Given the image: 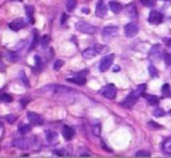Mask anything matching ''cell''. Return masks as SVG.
Listing matches in <instances>:
<instances>
[{
    "label": "cell",
    "mask_w": 171,
    "mask_h": 158,
    "mask_svg": "<svg viewBox=\"0 0 171 158\" xmlns=\"http://www.w3.org/2000/svg\"><path fill=\"white\" fill-rule=\"evenodd\" d=\"M76 30L80 31V32H83V34H88V35L96 34L95 26L90 24V23H87V22H83V20H80V22L76 23Z\"/></svg>",
    "instance_id": "cell-1"
},
{
    "label": "cell",
    "mask_w": 171,
    "mask_h": 158,
    "mask_svg": "<svg viewBox=\"0 0 171 158\" xmlns=\"http://www.w3.org/2000/svg\"><path fill=\"white\" fill-rule=\"evenodd\" d=\"M114 59H115L114 54H109V55H106L104 58H102L100 63H99V70H100V73H106V71L111 67Z\"/></svg>",
    "instance_id": "cell-2"
},
{
    "label": "cell",
    "mask_w": 171,
    "mask_h": 158,
    "mask_svg": "<svg viewBox=\"0 0 171 158\" xmlns=\"http://www.w3.org/2000/svg\"><path fill=\"white\" fill-rule=\"evenodd\" d=\"M100 94L107 99H114L116 97V87L114 84H106L102 87Z\"/></svg>",
    "instance_id": "cell-3"
},
{
    "label": "cell",
    "mask_w": 171,
    "mask_h": 158,
    "mask_svg": "<svg viewBox=\"0 0 171 158\" xmlns=\"http://www.w3.org/2000/svg\"><path fill=\"white\" fill-rule=\"evenodd\" d=\"M118 34H119V28L116 26H107L102 31V35L104 38H114Z\"/></svg>",
    "instance_id": "cell-4"
},
{
    "label": "cell",
    "mask_w": 171,
    "mask_h": 158,
    "mask_svg": "<svg viewBox=\"0 0 171 158\" xmlns=\"http://www.w3.org/2000/svg\"><path fill=\"white\" fill-rule=\"evenodd\" d=\"M31 141L28 138H16L15 141H13V146L20 149V150H27V149H30L31 146Z\"/></svg>",
    "instance_id": "cell-5"
},
{
    "label": "cell",
    "mask_w": 171,
    "mask_h": 158,
    "mask_svg": "<svg viewBox=\"0 0 171 158\" xmlns=\"http://www.w3.org/2000/svg\"><path fill=\"white\" fill-rule=\"evenodd\" d=\"M138 31H139V27L135 23H127L124 26V34H126V36H128V38L135 36V35L138 34Z\"/></svg>",
    "instance_id": "cell-6"
},
{
    "label": "cell",
    "mask_w": 171,
    "mask_h": 158,
    "mask_svg": "<svg viewBox=\"0 0 171 158\" xmlns=\"http://www.w3.org/2000/svg\"><path fill=\"white\" fill-rule=\"evenodd\" d=\"M27 118H28V121L32 125H36V126L43 125V118L39 114H36V113H34V111H28V113H27Z\"/></svg>",
    "instance_id": "cell-7"
},
{
    "label": "cell",
    "mask_w": 171,
    "mask_h": 158,
    "mask_svg": "<svg viewBox=\"0 0 171 158\" xmlns=\"http://www.w3.org/2000/svg\"><path fill=\"white\" fill-rule=\"evenodd\" d=\"M95 15L98 17H104L107 15V6L102 2V0H99L95 6Z\"/></svg>",
    "instance_id": "cell-8"
},
{
    "label": "cell",
    "mask_w": 171,
    "mask_h": 158,
    "mask_svg": "<svg viewBox=\"0 0 171 158\" xmlns=\"http://www.w3.org/2000/svg\"><path fill=\"white\" fill-rule=\"evenodd\" d=\"M147 20H148V23H151V24H159L160 22L163 20V15L158 11H152V12H150Z\"/></svg>",
    "instance_id": "cell-9"
},
{
    "label": "cell",
    "mask_w": 171,
    "mask_h": 158,
    "mask_svg": "<svg viewBox=\"0 0 171 158\" xmlns=\"http://www.w3.org/2000/svg\"><path fill=\"white\" fill-rule=\"evenodd\" d=\"M162 46L160 44H154V46L151 47V50H150V52H148V59H151L152 62H155L158 58L160 56V48Z\"/></svg>",
    "instance_id": "cell-10"
},
{
    "label": "cell",
    "mask_w": 171,
    "mask_h": 158,
    "mask_svg": "<svg viewBox=\"0 0 171 158\" xmlns=\"http://www.w3.org/2000/svg\"><path fill=\"white\" fill-rule=\"evenodd\" d=\"M62 134H63V137H64V139L71 141V139L74 138V135H75V130L71 127V126L64 125V126H63V129H62Z\"/></svg>",
    "instance_id": "cell-11"
},
{
    "label": "cell",
    "mask_w": 171,
    "mask_h": 158,
    "mask_svg": "<svg viewBox=\"0 0 171 158\" xmlns=\"http://www.w3.org/2000/svg\"><path fill=\"white\" fill-rule=\"evenodd\" d=\"M98 54H99V51H98V50L95 48V46H94V47L86 48L84 51H83V54H82V55H83V58H84V59H92V58H95V56L98 55Z\"/></svg>",
    "instance_id": "cell-12"
},
{
    "label": "cell",
    "mask_w": 171,
    "mask_h": 158,
    "mask_svg": "<svg viewBox=\"0 0 171 158\" xmlns=\"http://www.w3.org/2000/svg\"><path fill=\"white\" fill-rule=\"evenodd\" d=\"M24 27H25V22L23 19H16L10 23V28L12 31H19L21 28H24Z\"/></svg>",
    "instance_id": "cell-13"
},
{
    "label": "cell",
    "mask_w": 171,
    "mask_h": 158,
    "mask_svg": "<svg viewBox=\"0 0 171 158\" xmlns=\"http://www.w3.org/2000/svg\"><path fill=\"white\" fill-rule=\"evenodd\" d=\"M136 101H138V98L136 97H134L132 94H130V95L124 99V101L122 102V106L123 107H126V109H130V107H132L135 103H136Z\"/></svg>",
    "instance_id": "cell-14"
},
{
    "label": "cell",
    "mask_w": 171,
    "mask_h": 158,
    "mask_svg": "<svg viewBox=\"0 0 171 158\" xmlns=\"http://www.w3.org/2000/svg\"><path fill=\"white\" fill-rule=\"evenodd\" d=\"M68 82H72V83H75V84H79V86H83L84 83H86V76L84 75H76V76H74V78H68L67 79Z\"/></svg>",
    "instance_id": "cell-15"
},
{
    "label": "cell",
    "mask_w": 171,
    "mask_h": 158,
    "mask_svg": "<svg viewBox=\"0 0 171 158\" xmlns=\"http://www.w3.org/2000/svg\"><path fill=\"white\" fill-rule=\"evenodd\" d=\"M109 7H110V10L114 13H119L120 11L123 10V6L120 3H118V2H110L109 3Z\"/></svg>",
    "instance_id": "cell-16"
},
{
    "label": "cell",
    "mask_w": 171,
    "mask_h": 158,
    "mask_svg": "<svg viewBox=\"0 0 171 158\" xmlns=\"http://www.w3.org/2000/svg\"><path fill=\"white\" fill-rule=\"evenodd\" d=\"M146 89H147V84H145V83H142V84H139V86H138V87H136V89H135V90H134V91H132L131 94H132V95H134V97H136V98H139V97H141V95H142V94H143V93H145V90H146Z\"/></svg>",
    "instance_id": "cell-17"
},
{
    "label": "cell",
    "mask_w": 171,
    "mask_h": 158,
    "mask_svg": "<svg viewBox=\"0 0 171 158\" xmlns=\"http://www.w3.org/2000/svg\"><path fill=\"white\" fill-rule=\"evenodd\" d=\"M143 97H145L147 99V102L150 103V105H158V102H159V98L156 97V95H148V94H145L143 93L142 94Z\"/></svg>",
    "instance_id": "cell-18"
},
{
    "label": "cell",
    "mask_w": 171,
    "mask_h": 158,
    "mask_svg": "<svg viewBox=\"0 0 171 158\" xmlns=\"http://www.w3.org/2000/svg\"><path fill=\"white\" fill-rule=\"evenodd\" d=\"M6 58L10 62H12V63H15V62H17V59H19V56H17V54L16 52H11V51H7L6 52Z\"/></svg>",
    "instance_id": "cell-19"
},
{
    "label": "cell",
    "mask_w": 171,
    "mask_h": 158,
    "mask_svg": "<svg viewBox=\"0 0 171 158\" xmlns=\"http://www.w3.org/2000/svg\"><path fill=\"white\" fill-rule=\"evenodd\" d=\"M46 138H47L48 142H53V141H56L58 134H56L55 132H51V130H48V132H46Z\"/></svg>",
    "instance_id": "cell-20"
},
{
    "label": "cell",
    "mask_w": 171,
    "mask_h": 158,
    "mask_svg": "<svg viewBox=\"0 0 171 158\" xmlns=\"http://www.w3.org/2000/svg\"><path fill=\"white\" fill-rule=\"evenodd\" d=\"M39 42V34H38V31H34V39H32V43H31V46H30V51H32L34 48H36V44Z\"/></svg>",
    "instance_id": "cell-21"
},
{
    "label": "cell",
    "mask_w": 171,
    "mask_h": 158,
    "mask_svg": "<svg viewBox=\"0 0 171 158\" xmlns=\"http://www.w3.org/2000/svg\"><path fill=\"white\" fill-rule=\"evenodd\" d=\"M162 149H163V151L166 153V154H170L171 156V139L164 141V143L162 145Z\"/></svg>",
    "instance_id": "cell-22"
},
{
    "label": "cell",
    "mask_w": 171,
    "mask_h": 158,
    "mask_svg": "<svg viewBox=\"0 0 171 158\" xmlns=\"http://www.w3.org/2000/svg\"><path fill=\"white\" fill-rule=\"evenodd\" d=\"M25 12H27V16L30 17V22L34 23V7L32 6H25Z\"/></svg>",
    "instance_id": "cell-23"
},
{
    "label": "cell",
    "mask_w": 171,
    "mask_h": 158,
    "mask_svg": "<svg viewBox=\"0 0 171 158\" xmlns=\"http://www.w3.org/2000/svg\"><path fill=\"white\" fill-rule=\"evenodd\" d=\"M31 129H32V127H31V125H20L19 126V133L20 134H27V133H30L31 132Z\"/></svg>",
    "instance_id": "cell-24"
},
{
    "label": "cell",
    "mask_w": 171,
    "mask_h": 158,
    "mask_svg": "<svg viewBox=\"0 0 171 158\" xmlns=\"http://www.w3.org/2000/svg\"><path fill=\"white\" fill-rule=\"evenodd\" d=\"M49 40H51V38H49V35H44V36L40 39V46H42L43 48H46L48 44H49Z\"/></svg>",
    "instance_id": "cell-25"
},
{
    "label": "cell",
    "mask_w": 171,
    "mask_h": 158,
    "mask_svg": "<svg viewBox=\"0 0 171 158\" xmlns=\"http://www.w3.org/2000/svg\"><path fill=\"white\" fill-rule=\"evenodd\" d=\"M148 74H150V76H152V78H156L159 74H158V70L155 69L154 65H150L148 66Z\"/></svg>",
    "instance_id": "cell-26"
},
{
    "label": "cell",
    "mask_w": 171,
    "mask_h": 158,
    "mask_svg": "<svg viewBox=\"0 0 171 158\" xmlns=\"http://www.w3.org/2000/svg\"><path fill=\"white\" fill-rule=\"evenodd\" d=\"M76 6V0H67L66 2V8L67 11H72Z\"/></svg>",
    "instance_id": "cell-27"
},
{
    "label": "cell",
    "mask_w": 171,
    "mask_h": 158,
    "mask_svg": "<svg viewBox=\"0 0 171 158\" xmlns=\"http://www.w3.org/2000/svg\"><path fill=\"white\" fill-rule=\"evenodd\" d=\"M0 101L4 103H10V102H12V97L10 94H2V95H0Z\"/></svg>",
    "instance_id": "cell-28"
},
{
    "label": "cell",
    "mask_w": 171,
    "mask_h": 158,
    "mask_svg": "<svg viewBox=\"0 0 171 158\" xmlns=\"http://www.w3.org/2000/svg\"><path fill=\"white\" fill-rule=\"evenodd\" d=\"M20 80L23 82V84L24 86H27V87H30V82H28V79H27V76H25V74H24V71H20Z\"/></svg>",
    "instance_id": "cell-29"
},
{
    "label": "cell",
    "mask_w": 171,
    "mask_h": 158,
    "mask_svg": "<svg viewBox=\"0 0 171 158\" xmlns=\"http://www.w3.org/2000/svg\"><path fill=\"white\" fill-rule=\"evenodd\" d=\"M152 115L154 117H163V115H166V111L163 109H155L152 111Z\"/></svg>",
    "instance_id": "cell-30"
},
{
    "label": "cell",
    "mask_w": 171,
    "mask_h": 158,
    "mask_svg": "<svg viewBox=\"0 0 171 158\" xmlns=\"http://www.w3.org/2000/svg\"><path fill=\"white\" fill-rule=\"evenodd\" d=\"M150 151H147V150H139L135 153V157H150Z\"/></svg>",
    "instance_id": "cell-31"
},
{
    "label": "cell",
    "mask_w": 171,
    "mask_h": 158,
    "mask_svg": "<svg viewBox=\"0 0 171 158\" xmlns=\"http://www.w3.org/2000/svg\"><path fill=\"white\" fill-rule=\"evenodd\" d=\"M141 3L146 7H154L155 6V0H141Z\"/></svg>",
    "instance_id": "cell-32"
},
{
    "label": "cell",
    "mask_w": 171,
    "mask_h": 158,
    "mask_svg": "<svg viewBox=\"0 0 171 158\" xmlns=\"http://www.w3.org/2000/svg\"><path fill=\"white\" fill-rule=\"evenodd\" d=\"M35 65H36V69L38 70H40L42 69V58H40L39 55H35Z\"/></svg>",
    "instance_id": "cell-33"
},
{
    "label": "cell",
    "mask_w": 171,
    "mask_h": 158,
    "mask_svg": "<svg viewBox=\"0 0 171 158\" xmlns=\"http://www.w3.org/2000/svg\"><path fill=\"white\" fill-rule=\"evenodd\" d=\"M147 126H148V127H150V129H162V126H160V125H158V123H155L154 121H148Z\"/></svg>",
    "instance_id": "cell-34"
},
{
    "label": "cell",
    "mask_w": 171,
    "mask_h": 158,
    "mask_svg": "<svg viewBox=\"0 0 171 158\" xmlns=\"http://www.w3.org/2000/svg\"><path fill=\"white\" fill-rule=\"evenodd\" d=\"M162 93H163V95H164V97L170 95V86H169L167 83L163 84V87H162Z\"/></svg>",
    "instance_id": "cell-35"
},
{
    "label": "cell",
    "mask_w": 171,
    "mask_h": 158,
    "mask_svg": "<svg viewBox=\"0 0 171 158\" xmlns=\"http://www.w3.org/2000/svg\"><path fill=\"white\" fill-rule=\"evenodd\" d=\"M6 121L8 122V123H15V122H16V115L8 114V115H6Z\"/></svg>",
    "instance_id": "cell-36"
},
{
    "label": "cell",
    "mask_w": 171,
    "mask_h": 158,
    "mask_svg": "<svg viewBox=\"0 0 171 158\" xmlns=\"http://www.w3.org/2000/svg\"><path fill=\"white\" fill-rule=\"evenodd\" d=\"M64 65V62L60 60V59H58L55 60V63H53V70H60V67Z\"/></svg>",
    "instance_id": "cell-37"
},
{
    "label": "cell",
    "mask_w": 171,
    "mask_h": 158,
    "mask_svg": "<svg viewBox=\"0 0 171 158\" xmlns=\"http://www.w3.org/2000/svg\"><path fill=\"white\" fill-rule=\"evenodd\" d=\"M127 12H128V15L131 16L132 19H134L135 16H136V11H135V7H134V6H130V8L127 10Z\"/></svg>",
    "instance_id": "cell-38"
},
{
    "label": "cell",
    "mask_w": 171,
    "mask_h": 158,
    "mask_svg": "<svg viewBox=\"0 0 171 158\" xmlns=\"http://www.w3.org/2000/svg\"><path fill=\"white\" fill-rule=\"evenodd\" d=\"M164 63H166V66H171V55L170 54H166L164 55Z\"/></svg>",
    "instance_id": "cell-39"
},
{
    "label": "cell",
    "mask_w": 171,
    "mask_h": 158,
    "mask_svg": "<svg viewBox=\"0 0 171 158\" xmlns=\"http://www.w3.org/2000/svg\"><path fill=\"white\" fill-rule=\"evenodd\" d=\"M53 153H55L56 156H60V157H63V156H67V154H66V151H62V150H56V151H53Z\"/></svg>",
    "instance_id": "cell-40"
},
{
    "label": "cell",
    "mask_w": 171,
    "mask_h": 158,
    "mask_svg": "<svg viewBox=\"0 0 171 158\" xmlns=\"http://www.w3.org/2000/svg\"><path fill=\"white\" fill-rule=\"evenodd\" d=\"M67 17H68V16H67L66 13H63V16H62V24H63V26H64V23L67 22Z\"/></svg>",
    "instance_id": "cell-41"
},
{
    "label": "cell",
    "mask_w": 171,
    "mask_h": 158,
    "mask_svg": "<svg viewBox=\"0 0 171 158\" xmlns=\"http://www.w3.org/2000/svg\"><path fill=\"white\" fill-rule=\"evenodd\" d=\"M102 147H103V149H104V150H107V151H112V150H111V149H110L109 146H106V143H104V142H103V141H102Z\"/></svg>",
    "instance_id": "cell-42"
},
{
    "label": "cell",
    "mask_w": 171,
    "mask_h": 158,
    "mask_svg": "<svg viewBox=\"0 0 171 158\" xmlns=\"http://www.w3.org/2000/svg\"><path fill=\"white\" fill-rule=\"evenodd\" d=\"M28 102H30V99H28V98H27V99H25V98H24V99H21V106H24L25 103H28Z\"/></svg>",
    "instance_id": "cell-43"
},
{
    "label": "cell",
    "mask_w": 171,
    "mask_h": 158,
    "mask_svg": "<svg viewBox=\"0 0 171 158\" xmlns=\"http://www.w3.org/2000/svg\"><path fill=\"white\" fill-rule=\"evenodd\" d=\"M112 71H114V73H119V71H120V67H119V66H115L114 69H112Z\"/></svg>",
    "instance_id": "cell-44"
},
{
    "label": "cell",
    "mask_w": 171,
    "mask_h": 158,
    "mask_svg": "<svg viewBox=\"0 0 171 158\" xmlns=\"http://www.w3.org/2000/svg\"><path fill=\"white\" fill-rule=\"evenodd\" d=\"M82 12L83 13H88V8H82Z\"/></svg>",
    "instance_id": "cell-45"
},
{
    "label": "cell",
    "mask_w": 171,
    "mask_h": 158,
    "mask_svg": "<svg viewBox=\"0 0 171 158\" xmlns=\"http://www.w3.org/2000/svg\"><path fill=\"white\" fill-rule=\"evenodd\" d=\"M0 126H2V125H0Z\"/></svg>",
    "instance_id": "cell-46"
}]
</instances>
